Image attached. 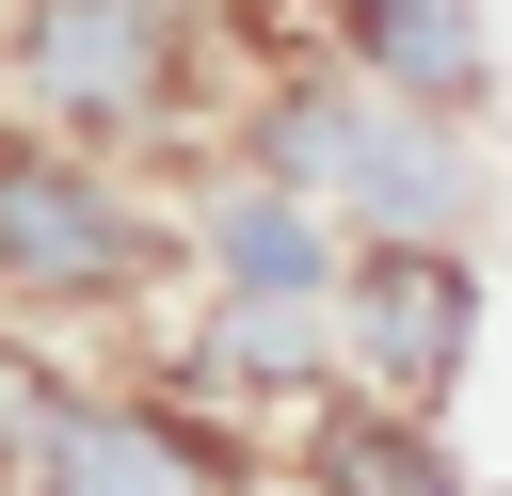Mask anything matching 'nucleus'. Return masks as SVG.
<instances>
[{
    "instance_id": "f257e3e1",
    "label": "nucleus",
    "mask_w": 512,
    "mask_h": 496,
    "mask_svg": "<svg viewBox=\"0 0 512 496\" xmlns=\"http://www.w3.org/2000/svg\"><path fill=\"white\" fill-rule=\"evenodd\" d=\"M256 160H272V176H304V192H352L384 240H416V224L448 208V144H432L384 80H304V96L256 128Z\"/></svg>"
},
{
    "instance_id": "f03ea898",
    "label": "nucleus",
    "mask_w": 512,
    "mask_h": 496,
    "mask_svg": "<svg viewBox=\"0 0 512 496\" xmlns=\"http://www.w3.org/2000/svg\"><path fill=\"white\" fill-rule=\"evenodd\" d=\"M128 256H144V224H128L112 176H80V160H0V272H16V288H128Z\"/></svg>"
},
{
    "instance_id": "7ed1b4c3",
    "label": "nucleus",
    "mask_w": 512,
    "mask_h": 496,
    "mask_svg": "<svg viewBox=\"0 0 512 496\" xmlns=\"http://www.w3.org/2000/svg\"><path fill=\"white\" fill-rule=\"evenodd\" d=\"M352 352H368V384L416 416V400L464 368V272H448V256H416V240H400V256H368V288H352Z\"/></svg>"
},
{
    "instance_id": "20e7f679",
    "label": "nucleus",
    "mask_w": 512,
    "mask_h": 496,
    "mask_svg": "<svg viewBox=\"0 0 512 496\" xmlns=\"http://www.w3.org/2000/svg\"><path fill=\"white\" fill-rule=\"evenodd\" d=\"M32 480L48 496H224L192 464V432L176 416H128V400H64V432L32 448Z\"/></svg>"
},
{
    "instance_id": "39448f33",
    "label": "nucleus",
    "mask_w": 512,
    "mask_h": 496,
    "mask_svg": "<svg viewBox=\"0 0 512 496\" xmlns=\"http://www.w3.org/2000/svg\"><path fill=\"white\" fill-rule=\"evenodd\" d=\"M144 80H160V16H144V0H48V16H32V96L128 112Z\"/></svg>"
},
{
    "instance_id": "423d86ee",
    "label": "nucleus",
    "mask_w": 512,
    "mask_h": 496,
    "mask_svg": "<svg viewBox=\"0 0 512 496\" xmlns=\"http://www.w3.org/2000/svg\"><path fill=\"white\" fill-rule=\"evenodd\" d=\"M352 48L384 96H480V16L464 0H352Z\"/></svg>"
},
{
    "instance_id": "0eeeda50",
    "label": "nucleus",
    "mask_w": 512,
    "mask_h": 496,
    "mask_svg": "<svg viewBox=\"0 0 512 496\" xmlns=\"http://www.w3.org/2000/svg\"><path fill=\"white\" fill-rule=\"evenodd\" d=\"M320 496H448V464L400 400H336L320 416Z\"/></svg>"
},
{
    "instance_id": "6e6552de",
    "label": "nucleus",
    "mask_w": 512,
    "mask_h": 496,
    "mask_svg": "<svg viewBox=\"0 0 512 496\" xmlns=\"http://www.w3.org/2000/svg\"><path fill=\"white\" fill-rule=\"evenodd\" d=\"M224 272H240V304H256V288L304 304V288H320V224H304L288 192H240V208H224Z\"/></svg>"
},
{
    "instance_id": "1a4fd4ad",
    "label": "nucleus",
    "mask_w": 512,
    "mask_h": 496,
    "mask_svg": "<svg viewBox=\"0 0 512 496\" xmlns=\"http://www.w3.org/2000/svg\"><path fill=\"white\" fill-rule=\"evenodd\" d=\"M48 432H64V384H48L32 352H0V464H32Z\"/></svg>"
}]
</instances>
